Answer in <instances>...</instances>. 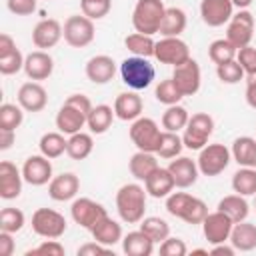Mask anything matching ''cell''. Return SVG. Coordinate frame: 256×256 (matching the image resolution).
<instances>
[{"label":"cell","instance_id":"obj_50","mask_svg":"<svg viewBox=\"0 0 256 256\" xmlns=\"http://www.w3.org/2000/svg\"><path fill=\"white\" fill-rule=\"evenodd\" d=\"M236 60L240 62L244 74H256V48L254 46H244V48H238L236 52Z\"/></svg>","mask_w":256,"mask_h":256},{"label":"cell","instance_id":"obj_49","mask_svg":"<svg viewBox=\"0 0 256 256\" xmlns=\"http://www.w3.org/2000/svg\"><path fill=\"white\" fill-rule=\"evenodd\" d=\"M26 256H64V246L56 238H46L42 244L28 250Z\"/></svg>","mask_w":256,"mask_h":256},{"label":"cell","instance_id":"obj_41","mask_svg":"<svg viewBox=\"0 0 256 256\" xmlns=\"http://www.w3.org/2000/svg\"><path fill=\"white\" fill-rule=\"evenodd\" d=\"M182 148H184L182 136H178V132H168V130H164V132H162V138H160V146H158L156 154H158L160 158L172 160V158L180 156Z\"/></svg>","mask_w":256,"mask_h":256},{"label":"cell","instance_id":"obj_54","mask_svg":"<svg viewBox=\"0 0 256 256\" xmlns=\"http://www.w3.org/2000/svg\"><path fill=\"white\" fill-rule=\"evenodd\" d=\"M0 254H2V256H12V254H14L12 232H4V230H0Z\"/></svg>","mask_w":256,"mask_h":256},{"label":"cell","instance_id":"obj_15","mask_svg":"<svg viewBox=\"0 0 256 256\" xmlns=\"http://www.w3.org/2000/svg\"><path fill=\"white\" fill-rule=\"evenodd\" d=\"M22 176L24 182H28L30 186H44L48 184L54 176H52V164L50 158H46L44 154H34L28 156L22 164Z\"/></svg>","mask_w":256,"mask_h":256},{"label":"cell","instance_id":"obj_53","mask_svg":"<svg viewBox=\"0 0 256 256\" xmlns=\"http://www.w3.org/2000/svg\"><path fill=\"white\" fill-rule=\"evenodd\" d=\"M108 252V246H104V244H100V242H88V244H84V246H80L78 248V256H94V254H106Z\"/></svg>","mask_w":256,"mask_h":256},{"label":"cell","instance_id":"obj_39","mask_svg":"<svg viewBox=\"0 0 256 256\" xmlns=\"http://www.w3.org/2000/svg\"><path fill=\"white\" fill-rule=\"evenodd\" d=\"M188 110L180 104H172L164 110L162 114V128L168 130V132H178V130H184L186 124H188Z\"/></svg>","mask_w":256,"mask_h":256},{"label":"cell","instance_id":"obj_17","mask_svg":"<svg viewBox=\"0 0 256 256\" xmlns=\"http://www.w3.org/2000/svg\"><path fill=\"white\" fill-rule=\"evenodd\" d=\"M232 14H234L232 0H202L200 2L202 22L206 26H210V28L224 26L226 22H230Z\"/></svg>","mask_w":256,"mask_h":256},{"label":"cell","instance_id":"obj_48","mask_svg":"<svg viewBox=\"0 0 256 256\" xmlns=\"http://www.w3.org/2000/svg\"><path fill=\"white\" fill-rule=\"evenodd\" d=\"M24 58H26V56H22V52H20L18 48H16L14 52L6 54V56H0V74L12 76V74L24 70Z\"/></svg>","mask_w":256,"mask_h":256},{"label":"cell","instance_id":"obj_37","mask_svg":"<svg viewBox=\"0 0 256 256\" xmlns=\"http://www.w3.org/2000/svg\"><path fill=\"white\" fill-rule=\"evenodd\" d=\"M92 148H94V140H92V136L80 130V132H76V134H72V136L68 138L66 154H68L72 160H84V158L90 156Z\"/></svg>","mask_w":256,"mask_h":256},{"label":"cell","instance_id":"obj_34","mask_svg":"<svg viewBox=\"0 0 256 256\" xmlns=\"http://www.w3.org/2000/svg\"><path fill=\"white\" fill-rule=\"evenodd\" d=\"M232 160L238 166H254L256 160V140L250 136H240L232 142Z\"/></svg>","mask_w":256,"mask_h":256},{"label":"cell","instance_id":"obj_60","mask_svg":"<svg viewBox=\"0 0 256 256\" xmlns=\"http://www.w3.org/2000/svg\"><path fill=\"white\" fill-rule=\"evenodd\" d=\"M192 254H208V250H204V248H196V250H192Z\"/></svg>","mask_w":256,"mask_h":256},{"label":"cell","instance_id":"obj_2","mask_svg":"<svg viewBox=\"0 0 256 256\" xmlns=\"http://www.w3.org/2000/svg\"><path fill=\"white\" fill-rule=\"evenodd\" d=\"M146 188L140 184H124L116 192V210L122 222L138 224L146 212Z\"/></svg>","mask_w":256,"mask_h":256},{"label":"cell","instance_id":"obj_1","mask_svg":"<svg viewBox=\"0 0 256 256\" xmlns=\"http://www.w3.org/2000/svg\"><path fill=\"white\" fill-rule=\"evenodd\" d=\"M92 110V102L84 94H70L56 114V128L62 134H76L86 126V118Z\"/></svg>","mask_w":256,"mask_h":256},{"label":"cell","instance_id":"obj_55","mask_svg":"<svg viewBox=\"0 0 256 256\" xmlns=\"http://www.w3.org/2000/svg\"><path fill=\"white\" fill-rule=\"evenodd\" d=\"M246 102L256 110V74H250L246 80Z\"/></svg>","mask_w":256,"mask_h":256},{"label":"cell","instance_id":"obj_21","mask_svg":"<svg viewBox=\"0 0 256 256\" xmlns=\"http://www.w3.org/2000/svg\"><path fill=\"white\" fill-rule=\"evenodd\" d=\"M78 190H80V180L74 172H62L48 182V196L56 202H68L76 198Z\"/></svg>","mask_w":256,"mask_h":256},{"label":"cell","instance_id":"obj_3","mask_svg":"<svg viewBox=\"0 0 256 256\" xmlns=\"http://www.w3.org/2000/svg\"><path fill=\"white\" fill-rule=\"evenodd\" d=\"M166 210L170 216L184 220L186 224H202L208 216V206L204 200L188 194V192H172L166 196Z\"/></svg>","mask_w":256,"mask_h":256},{"label":"cell","instance_id":"obj_11","mask_svg":"<svg viewBox=\"0 0 256 256\" xmlns=\"http://www.w3.org/2000/svg\"><path fill=\"white\" fill-rule=\"evenodd\" d=\"M154 58L162 64L180 66L192 56L188 44L180 40V36H162L154 46Z\"/></svg>","mask_w":256,"mask_h":256},{"label":"cell","instance_id":"obj_4","mask_svg":"<svg viewBox=\"0 0 256 256\" xmlns=\"http://www.w3.org/2000/svg\"><path fill=\"white\" fill-rule=\"evenodd\" d=\"M164 2L162 0H138L132 12V26L140 34H156L160 30L164 18Z\"/></svg>","mask_w":256,"mask_h":256},{"label":"cell","instance_id":"obj_18","mask_svg":"<svg viewBox=\"0 0 256 256\" xmlns=\"http://www.w3.org/2000/svg\"><path fill=\"white\" fill-rule=\"evenodd\" d=\"M62 36H64V26H62L58 20H54V18H44V20H40V22L34 26V30H32V42H34V46L40 48V50L54 48V46L60 42Z\"/></svg>","mask_w":256,"mask_h":256},{"label":"cell","instance_id":"obj_57","mask_svg":"<svg viewBox=\"0 0 256 256\" xmlns=\"http://www.w3.org/2000/svg\"><path fill=\"white\" fill-rule=\"evenodd\" d=\"M14 140H16V130H4V128H0V150L12 148Z\"/></svg>","mask_w":256,"mask_h":256},{"label":"cell","instance_id":"obj_59","mask_svg":"<svg viewBox=\"0 0 256 256\" xmlns=\"http://www.w3.org/2000/svg\"><path fill=\"white\" fill-rule=\"evenodd\" d=\"M252 2H254V0H232L234 8H238V10H246V8H248Z\"/></svg>","mask_w":256,"mask_h":256},{"label":"cell","instance_id":"obj_26","mask_svg":"<svg viewBox=\"0 0 256 256\" xmlns=\"http://www.w3.org/2000/svg\"><path fill=\"white\" fill-rule=\"evenodd\" d=\"M144 188L152 198H166L176 188V182L168 168H158L144 180Z\"/></svg>","mask_w":256,"mask_h":256},{"label":"cell","instance_id":"obj_10","mask_svg":"<svg viewBox=\"0 0 256 256\" xmlns=\"http://www.w3.org/2000/svg\"><path fill=\"white\" fill-rule=\"evenodd\" d=\"M66 218L52 208H38L32 214V230L40 238H60L66 232Z\"/></svg>","mask_w":256,"mask_h":256},{"label":"cell","instance_id":"obj_16","mask_svg":"<svg viewBox=\"0 0 256 256\" xmlns=\"http://www.w3.org/2000/svg\"><path fill=\"white\" fill-rule=\"evenodd\" d=\"M232 226H234V222L224 212L216 210V212H208V216L204 218L202 232H204V238L210 244H222V242L230 240Z\"/></svg>","mask_w":256,"mask_h":256},{"label":"cell","instance_id":"obj_38","mask_svg":"<svg viewBox=\"0 0 256 256\" xmlns=\"http://www.w3.org/2000/svg\"><path fill=\"white\" fill-rule=\"evenodd\" d=\"M140 230L154 242L160 244L170 236V224L160 216H148L140 220Z\"/></svg>","mask_w":256,"mask_h":256},{"label":"cell","instance_id":"obj_45","mask_svg":"<svg viewBox=\"0 0 256 256\" xmlns=\"http://www.w3.org/2000/svg\"><path fill=\"white\" fill-rule=\"evenodd\" d=\"M154 96H156V100H158L160 104H166V106L178 104V102L184 98L182 92L178 90V86L174 84L172 76L166 78V80H160V82H158V86H156V90H154Z\"/></svg>","mask_w":256,"mask_h":256},{"label":"cell","instance_id":"obj_7","mask_svg":"<svg viewBox=\"0 0 256 256\" xmlns=\"http://www.w3.org/2000/svg\"><path fill=\"white\" fill-rule=\"evenodd\" d=\"M230 160H232V152H230L224 144H218V142H216V144H206V146L200 150L196 164H198L200 174H204V176L210 178V176L222 174V172L228 168Z\"/></svg>","mask_w":256,"mask_h":256},{"label":"cell","instance_id":"obj_52","mask_svg":"<svg viewBox=\"0 0 256 256\" xmlns=\"http://www.w3.org/2000/svg\"><path fill=\"white\" fill-rule=\"evenodd\" d=\"M6 6L16 16H30L36 10V0H6Z\"/></svg>","mask_w":256,"mask_h":256},{"label":"cell","instance_id":"obj_56","mask_svg":"<svg viewBox=\"0 0 256 256\" xmlns=\"http://www.w3.org/2000/svg\"><path fill=\"white\" fill-rule=\"evenodd\" d=\"M18 46H16V42H14V38L10 36V34H0V56H6V54H10V52H14Z\"/></svg>","mask_w":256,"mask_h":256},{"label":"cell","instance_id":"obj_19","mask_svg":"<svg viewBox=\"0 0 256 256\" xmlns=\"http://www.w3.org/2000/svg\"><path fill=\"white\" fill-rule=\"evenodd\" d=\"M18 104L24 108V112H42L48 104V92L44 90V86L40 82H24L18 88Z\"/></svg>","mask_w":256,"mask_h":256},{"label":"cell","instance_id":"obj_9","mask_svg":"<svg viewBox=\"0 0 256 256\" xmlns=\"http://www.w3.org/2000/svg\"><path fill=\"white\" fill-rule=\"evenodd\" d=\"M94 34H96L94 20H90L84 14L68 16L64 22V40L72 48H86L94 40Z\"/></svg>","mask_w":256,"mask_h":256},{"label":"cell","instance_id":"obj_43","mask_svg":"<svg viewBox=\"0 0 256 256\" xmlns=\"http://www.w3.org/2000/svg\"><path fill=\"white\" fill-rule=\"evenodd\" d=\"M24 120V108L20 104L4 102L0 106V128L4 130H16Z\"/></svg>","mask_w":256,"mask_h":256},{"label":"cell","instance_id":"obj_51","mask_svg":"<svg viewBox=\"0 0 256 256\" xmlns=\"http://www.w3.org/2000/svg\"><path fill=\"white\" fill-rule=\"evenodd\" d=\"M186 252H188V248H186L182 238L168 236L164 242H160V254L162 256H186Z\"/></svg>","mask_w":256,"mask_h":256},{"label":"cell","instance_id":"obj_33","mask_svg":"<svg viewBox=\"0 0 256 256\" xmlns=\"http://www.w3.org/2000/svg\"><path fill=\"white\" fill-rule=\"evenodd\" d=\"M232 190L240 196H256V168L240 166L232 174Z\"/></svg>","mask_w":256,"mask_h":256},{"label":"cell","instance_id":"obj_6","mask_svg":"<svg viewBox=\"0 0 256 256\" xmlns=\"http://www.w3.org/2000/svg\"><path fill=\"white\" fill-rule=\"evenodd\" d=\"M214 132V118L208 112H196L188 118V124L182 134L184 148L188 150H202L208 144V138Z\"/></svg>","mask_w":256,"mask_h":256},{"label":"cell","instance_id":"obj_58","mask_svg":"<svg viewBox=\"0 0 256 256\" xmlns=\"http://www.w3.org/2000/svg\"><path fill=\"white\" fill-rule=\"evenodd\" d=\"M210 254H224V256H234L236 254V248L230 244V246H226V242H222V244H214V248L210 250Z\"/></svg>","mask_w":256,"mask_h":256},{"label":"cell","instance_id":"obj_47","mask_svg":"<svg viewBox=\"0 0 256 256\" xmlns=\"http://www.w3.org/2000/svg\"><path fill=\"white\" fill-rule=\"evenodd\" d=\"M82 14L88 16L90 20H100L110 14L112 10V0H80Z\"/></svg>","mask_w":256,"mask_h":256},{"label":"cell","instance_id":"obj_24","mask_svg":"<svg viewBox=\"0 0 256 256\" xmlns=\"http://www.w3.org/2000/svg\"><path fill=\"white\" fill-rule=\"evenodd\" d=\"M86 78L94 84H108L114 74H116V62L106 56V54H98V56H92L88 62H86Z\"/></svg>","mask_w":256,"mask_h":256},{"label":"cell","instance_id":"obj_13","mask_svg":"<svg viewBox=\"0 0 256 256\" xmlns=\"http://www.w3.org/2000/svg\"><path fill=\"white\" fill-rule=\"evenodd\" d=\"M172 80L182 92V96H194L200 90V82H202V72L198 62L194 58H188L184 64L174 66Z\"/></svg>","mask_w":256,"mask_h":256},{"label":"cell","instance_id":"obj_46","mask_svg":"<svg viewBox=\"0 0 256 256\" xmlns=\"http://www.w3.org/2000/svg\"><path fill=\"white\" fill-rule=\"evenodd\" d=\"M216 76L220 82L224 84H238L242 78H244V70L240 66V62L234 58L230 62H224V64H218L216 66Z\"/></svg>","mask_w":256,"mask_h":256},{"label":"cell","instance_id":"obj_28","mask_svg":"<svg viewBox=\"0 0 256 256\" xmlns=\"http://www.w3.org/2000/svg\"><path fill=\"white\" fill-rule=\"evenodd\" d=\"M236 250L240 252H250L256 248V224L252 222H236L232 226V232H230V240H228Z\"/></svg>","mask_w":256,"mask_h":256},{"label":"cell","instance_id":"obj_36","mask_svg":"<svg viewBox=\"0 0 256 256\" xmlns=\"http://www.w3.org/2000/svg\"><path fill=\"white\" fill-rule=\"evenodd\" d=\"M66 146H68V140L64 138L62 132H46V134H42V138L38 142L40 154H44L50 160L62 156L66 152Z\"/></svg>","mask_w":256,"mask_h":256},{"label":"cell","instance_id":"obj_44","mask_svg":"<svg viewBox=\"0 0 256 256\" xmlns=\"http://www.w3.org/2000/svg\"><path fill=\"white\" fill-rule=\"evenodd\" d=\"M26 224V218H24V212L20 208H12V206H6L2 208L0 212V230L4 232H20Z\"/></svg>","mask_w":256,"mask_h":256},{"label":"cell","instance_id":"obj_62","mask_svg":"<svg viewBox=\"0 0 256 256\" xmlns=\"http://www.w3.org/2000/svg\"><path fill=\"white\" fill-rule=\"evenodd\" d=\"M254 206H256V202H254Z\"/></svg>","mask_w":256,"mask_h":256},{"label":"cell","instance_id":"obj_5","mask_svg":"<svg viewBox=\"0 0 256 256\" xmlns=\"http://www.w3.org/2000/svg\"><path fill=\"white\" fill-rule=\"evenodd\" d=\"M120 76H122V82L128 88L144 90L152 84V80L156 76V70H154V66L150 64L148 58L130 56V58H124L122 64H120Z\"/></svg>","mask_w":256,"mask_h":256},{"label":"cell","instance_id":"obj_32","mask_svg":"<svg viewBox=\"0 0 256 256\" xmlns=\"http://www.w3.org/2000/svg\"><path fill=\"white\" fill-rule=\"evenodd\" d=\"M218 210L224 212L234 224L246 220L248 214H250V206H248V202L244 200V196H240V194L224 196V198L218 202Z\"/></svg>","mask_w":256,"mask_h":256},{"label":"cell","instance_id":"obj_25","mask_svg":"<svg viewBox=\"0 0 256 256\" xmlns=\"http://www.w3.org/2000/svg\"><path fill=\"white\" fill-rule=\"evenodd\" d=\"M142 110H144V104L136 92H122L114 100V114L118 120H124V122L132 120L134 122L136 118H140Z\"/></svg>","mask_w":256,"mask_h":256},{"label":"cell","instance_id":"obj_35","mask_svg":"<svg viewBox=\"0 0 256 256\" xmlns=\"http://www.w3.org/2000/svg\"><path fill=\"white\" fill-rule=\"evenodd\" d=\"M184 30H186V12L182 8H166L158 32L162 36H180Z\"/></svg>","mask_w":256,"mask_h":256},{"label":"cell","instance_id":"obj_27","mask_svg":"<svg viewBox=\"0 0 256 256\" xmlns=\"http://www.w3.org/2000/svg\"><path fill=\"white\" fill-rule=\"evenodd\" d=\"M90 234H92V238L96 242H100V244H104L108 248L114 246V244H118V242H122V226L116 220H112L108 214L104 218H100L92 226Z\"/></svg>","mask_w":256,"mask_h":256},{"label":"cell","instance_id":"obj_22","mask_svg":"<svg viewBox=\"0 0 256 256\" xmlns=\"http://www.w3.org/2000/svg\"><path fill=\"white\" fill-rule=\"evenodd\" d=\"M54 72V60L46 50H34L24 58V74L34 80H46L50 78V74Z\"/></svg>","mask_w":256,"mask_h":256},{"label":"cell","instance_id":"obj_42","mask_svg":"<svg viewBox=\"0 0 256 256\" xmlns=\"http://www.w3.org/2000/svg\"><path fill=\"white\" fill-rule=\"evenodd\" d=\"M236 52H238V48H234L226 38H218V40H214V42L208 46V58H210L216 66L234 60V58H236Z\"/></svg>","mask_w":256,"mask_h":256},{"label":"cell","instance_id":"obj_23","mask_svg":"<svg viewBox=\"0 0 256 256\" xmlns=\"http://www.w3.org/2000/svg\"><path fill=\"white\" fill-rule=\"evenodd\" d=\"M168 170H170V174L176 182V188H190L192 184H196L198 174H200L196 160H192L188 156L172 158L170 164H168Z\"/></svg>","mask_w":256,"mask_h":256},{"label":"cell","instance_id":"obj_20","mask_svg":"<svg viewBox=\"0 0 256 256\" xmlns=\"http://www.w3.org/2000/svg\"><path fill=\"white\" fill-rule=\"evenodd\" d=\"M22 170L16 168V164L2 160L0 162V198L4 200H14L22 192Z\"/></svg>","mask_w":256,"mask_h":256},{"label":"cell","instance_id":"obj_29","mask_svg":"<svg viewBox=\"0 0 256 256\" xmlns=\"http://www.w3.org/2000/svg\"><path fill=\"white\" fill-rule=\"evenodd\" d=\"M122 250L128 256H150L154 252V242L142 230H134L122 238Z\"/></svg>","mask_w":256,"mask_h":256},{"label":"cell","instance_id":"obj_61","mask_svg":"<svg viewBox=\"0 0 256 256\" xmlns=\"http://www.w3.org/2000/svg\"><path fill=\"white\" fill-rule=\"evenodd\" d=\"M254 168H256V160H254Z\"/></svg>","mask_w":256,"mask_h":256},{"label":"cell","instance_id":"obj_40","mask_svg":"<svg viewBox=\"0 0 256 256\" xmlns=\"http://www.w3.org/2000/svg\"><path fill=\"white\" fill-rule=\"evenodd\" d=\"M124 46H126L134 56L150 58V56H154V46H156V42H154L152 36H148V34L134 32V34H128V36L124 38Z\"/></svg>","mask_w":256,"mask_h":256},{"label":"cell","instance_id":"obj_31","mask_svg":"<svg viewBox=\"0 0 256 256\" xmlns=\"http://www.w3.org/2000/svg\"><path fill=\"white\" fill-rule=\"evenodd\" d=\"M114 108L108 106V104H98V106H92L88 118H86V126L90 128L92 134H104L108 132V128L112 126V120H114Z\"/></svg>","mask_w":256,"mask_h":256},{"label":"cell","instance_id":"obj_14","mask_svg":"<svg viewBox=\"0 0 256 256\" xmlns=\"http://www.w3.org/2000/svg\"><path fill=\"white\" fill-rule=\"evenodd\" d=\"M106 214H108L106 208H104L100 202L92 200V198H76V200L72 202V206H70V216H72V220H74L78 226L86 228V230H92V226H94L100 218H104Z\"/></svg>","mask_w":256,"mask_h":256},{"label":"cell","instance_id":"obj_30","mask_svg":"<svg viewBox=\"0 0 256 256\" xmlns=\"http://www.w3.org/2000/svg\"><path fill=\"white\" fill-rule=\"evenodd\" d=\"M128 168H130V174L136 178V180H146L154 170H158V160L154 156V152H142L138 150L136 154H132L130 162H128Z\"/></svg>","mask_w":256,"mask_h":256},{"label":"cell","instance_id":"obj_8","mask_svg":"<svg viewBox=\"0 0 256 256\" xmlns=\"http://www.w3.org/2000/svg\"><path fill=\"white\" fill-rule=\"evenodd\" d=\"M160 138H162V132L152 118L140 116L130 126V140L142 152H154L156 154V150L160 146Z\"/></svg>","mask_w":256,"mask_h":256},{"label":"cell","instance_id":"obj_12","mask_svg":"<svg viewBox=\"0 0 256 256\" xmlns=\"http://www.w3.org/2000/svg\"><path fill=\"white\" fill-rule=\"evenodd\" d=\"M254 36V16L252 12L246 10H238L236 14H232L230 22H228V30H226V40L234 46V48H244L250 44Z\"/></svg>","mask_w":256,"mask_h":256}]
</instances>
